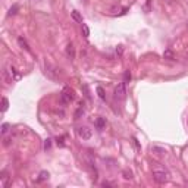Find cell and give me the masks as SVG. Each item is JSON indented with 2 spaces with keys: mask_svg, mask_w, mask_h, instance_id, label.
I'll return each mask as SVG.
<instances>
[{
  "mask_svg": "<svg viewBox=\"0 0 188 188\" xmlns=\"http://www.w3.org/2000/svg\"><path fill=\"white\" fill-rule=\"evenodd\" d=\"M49 176H50V175H49V172L43 171V172L40 173V178H38L37 181H38V182H41V181H46V179H49Z\"/></svg>",
  "mask_w": 188,
  "mask_h": 188,
  "instance_id": "obj_11",
  "label": "cell"
},
{
  "mask_svg": "<svg viewBox=\"0 0 188 188\" xmlns=\"http://www.w3.org/2000/svg\"><path fill=\"white\" fill-rule=\"evenodd\" d=\"M84 105H81V106L78 107V110H76V112H75V119H80V116H81V115H84Z\"/></svg>",
  "mask_w": 188,
  "mask_h": 188,
  "instance_id": "obj_16",
  "label": "cell"
},
{
  "mask_svg": "<svg viewBox=\"0 0 188 188\" xmlns=\"http://www.w3.org/2000/svg\"><path fill=\"white\" fill-rule=\"evenodd\" d=\"M125 82H119L118 85H116V88H115V98L116 100H125L126 97V88H125Z\"/></svg>",
  "mask_w": 188,
  "mask_h": 188,
  "instance_id": "obj_4",
  "label": "cell"
},
{
  "mask_svg": "<svg viewBox=\"0 0 188 188\" xmlns=\"http://www.w3.org/2000/svg\"><path fill=\"white\" fill-rule=\"evenodd\" d=\"M129 81H131V72L129 71H125V74H123V82L128 84Z\"/></svg>",
  "mask_w": 188,
  "mask_h": 188,
  "instance_id": "obj_15",
  "label": "cell"
},
{
  "mask_svg": "<svg viewBox=\"0 0 188 188\" xmlns=\"http://www.w3.org/2000/svg\"><path fill=\"white\" fill-rule=\"evenodd\" d=\"M8 107H9V100L6 97H3L2 98V112H6Z\"/></svg>",
  "mask_w": 188,
  "mask_h": 188,
  "instance_id": "obj_10",
  "label": "cell"
},
{
  "mask_svg": "<svg viewBox=\"0 0 188 188\" xmlns=\"http://www.w3.org/2000/svg\"><path fill=\"white\" fill-rule=\"evenodd\" d=\"M57 144H59L60 147H63V146H65V143H63V137H60V138H57Z\"/></svg>",
  "mask_w": 188,
  "mask_h": 188,
  "instance_id": "obj_22",
  "label": "cell"
},
{
  "mask_svg": "<svg viewBox=\"0 0 188 188\" xmlns=\"http://www.w3.org/2000/svg\"><path fill=\"white\" fill-rule=\"evenodd\" d=\"M75 98V94H74V90L71 87H65L62 93H60V103L63 105H69L72 100Z\"/></svg>",
  "mask_w": 188,
  "mask_h": 188,
  "instance_id": "obj_2",
  "label": "cell"
},
{
  "mask_svg": "<svg viewBox=\"0 0 188 188\" xmlns=\"http://www.w3.org/2000/svg\"><path fill=\"white\" fill-rule=\"evenodd\" d=\"M94 125H96V128H97L98 131H101V129L106 126V119H105V118H97V119L94 121Z\"/></svg>",
  "mask_w": 188,
  "mask_h": 188,
  "instance_id": "obj_6",
  "label": "cell"
},
{
  "mask_svg": "<svg viewBox=\"0 0 188 188\" xmlns=\"http://www.w3.org/2000/svg\"><path fill=\"white\" fill-rule=\"evenodd\" d=\"M72 18H74L76 22H81V24H82V18L80 16V13H78L76 10H74V12H72Z\"/></svg>",
  "mask_w": 188,
  "mask_h": 188,
  "instance_id": "obj_18",
  "label": "cell"
},
{
  "mask_svg": "<svg viewBox=\"0 0 188 188\" xmlns=\"http://www.w3.org/2000/svg\"><path fill=\"white\" fill-rule=\"evenodd\" d=\"M169 178H171V175H169V172L166 171L163 166L156 165L154 168H153V179L157 184H165V182L169 181Z\"/></svg>",
  "mask_w": 188,
  "mask_h": 188,
  "instance_id": "obj_1",
  "label": "cell"
},
{
  "mask_svg": "<svg viewBox=\"0 0 188 188\" xmlns=\"http://www.w3.org/2000/svg\"><path fill=\"white\" fill-rule=\"evenodd\" d=\"M66 55L71 57V59H74L75 57V47H74L72 43H69V44L66 46Z\"/></svg>",
  "mask_w": 188,
  "mask_h": 188,
  "instance_id": "obj_7",
  "label": "cell"
},
{
  "mask_svg": "<svg viewBox=\"0 0 188 188\" xmlns=\"http://www.w3.org/2000/svg\"><path fill=\"white\" fill-rule=\"evenodd\" d=\"M9 129H10V125L9 123H3L2 125V135H6L9 132Z\"/></svg>",
  "mask_w": 188,
  "mask_h": 188,
  "instance_id": "obj_13",
  "label": "cell"
},
{
  "mask_svg": "<svg viewBox=\"0 0 188 188\" xmlns=\"http://www.w3.org/2000/svg\"><path fill=\"white\" fill-rule=\"evenodd\" d=\"M0 179H2V187H3V188L9 187V176H8V173H6V172H2Z\"/></svg>",
  "mask_w": 188,
  "mask_h": 188,
  "instance_id": "obj_9",
  "label": "cell"
},
{
  "mask_svg": "<svg viewBox=\"0 0 188 188\" xmlns=\"http://www.w3.org/2000/svg\"><path fill=\"white\" fill-rule=\"evenodd\" d=\"M123 175H125V179H131V178H132V173H131V172H126V171H125V172H123Z\"/></svg>",
  "mask_w": 188,
  "mask_h": 188,
  "instance_id": "obj_21",
  "label": "cell"
},
{
  "mask_svg": "<svg viewBox=\"0 0 188 188\" xmlns=\"http://www.w3.org/2000/svg\"><path fill=\"white\" fill-rule=\"evenodd\" d=\"M5 80H6L8 82H13V81L21 80V75L16 74V71H15L13 66H9L8 69L5 71Z\"/></svg>",
  "mask_w": 188,
  "mask_h": 188,
  "instance_id": "obj_3",
  "label": "cell"
},
{
  "mask_svg": "<svg viewBox=\"0 0 188 188\" xmlns=\"http://www.w3.org/2000/svg\"><path fill=\"white\" fill-rule=\"evenodd\" d=\"M18 9H19V6H18V5H13V6H12V8L9 9V16H12V15H15V13H16L18 12Z\"/></svg>",
  "mask_w": 188,
  "mask_h": 188,
  "instance_id": "obj_17",
  "label": "cell"
},
{
  "mask_svg": "<svg viewBox=\"0 0 188 188\" xmlns=\"http://www.w3.org/2000/svg\"><path fill=\"white\" fill-rule=\"evenodd\" d=\"M18 44H19V46H21V47H22V49L25 50V51H30V46H28V43H27V40H25L24 37H19V38H18Z\"/></svg>",
  "mask_w": 188,
  "mask_h": 188,
  "instance_id": "obj_8",
  "label": "cell"
},
{
  "mask_svg": "<svg viewBox=\"0 0 188 188\" xmlns=\"http://www.w3.org/2000/svg\"><path fill=\"white\" fill-rule=\"evenodd\" d=\"M51 141H53L51 138H47L44 141V150H49V148L51 147Z\"/></svg>",
  "mask_w": 188,
  "mask_h": 188,
  "instance_id": "obj_19",
  "label": "cell"
},
{
  "mask_svg": "<svg viewBox=\"0 0 188 188\" xmlns=\"http://www.w3.org/2000/svg\"><path fill=\"white\" fill-rule=\"evenodd\" d=\"M82 33H84V37H85V38H87V37H88V35H90V28H88V27H87V25L84 24V22H82Z\"/></svg>",
  "mask_w": 188,
  "mask_h": 188,
  "instance_id": "obj_14",
  "label": "cell"
},
{
  "mask_svg": "<svg viewBox=\"0 0 188 188\" xmlns=\"http://www.w3.org/2000/svg\"><path fill=\"white\" fill-rule=\"evenodd\" d=\"M97 94H98V97L101 98V100H106V94H105L103 87H97Z\"/></svg>",
  "mask_w": 188,
  "mask_h": 188,
  "instance_id": "obj_12",
  "label": "cell"
},
{
  "mask_svg": "<svg viewBox=\"0 0 188 188\" xmlns=\"http://www.w3.org/2000/svg\"><path fill=\"white\" fill-rule=\"evenodd\" d=\"M187 125H188V118H187Z\"/></svg>",
  "mask_w": 188,
  "mask_h": 188,
  "instance_id": "obj_23",
  "label": "cell"
},
{
  "mask_svg": "<svg viewBox=\"0 0 188 188\" xmlns=\"http://www.w3.org/2000/svg\"><path fill=\"white\" fill-rule=\"evenodd\" d=\"M163 57H165V59H172V57H173V55H172L171 50H166V51L163 53Z\"/></svg>",
  "mask_w": 188,
  "mask_h": 188,
  "instance_id": "obj_20",
  "label": "cell"
},
{
  "mask_svg": "<svg viewBox=\"0 0 188 188\" xmlns=\"http://www.w3.org/2000/svg\"><path fill=\"white\" fill-rule=\"evenodd\" d=\"M76 134H78V137L82 140H90L91 135H93V132L88 126H80L78 129H76Z\"/></svg>",
  "mask_w": 188,
  "mask_h": 188,
  "instance_id": "obj_5",
  "label": "cell"
}]
</instances>
